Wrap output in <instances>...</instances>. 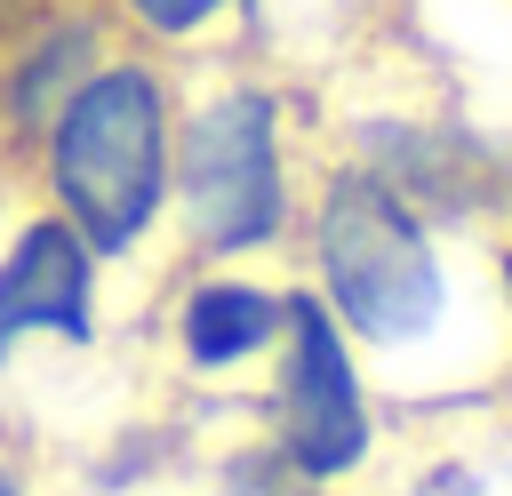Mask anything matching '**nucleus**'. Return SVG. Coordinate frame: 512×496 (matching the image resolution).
<instances>
[{
    "mask_svg": "<svg viewBox=\"0 0 512 496\" xmlns=\"http://www.w3.org/2000/svg\"><path fill=\"white\" fill-rule=\"evenodd\" d=\"M288 272L344 328L400 424L472 400H512L488 304V224L440 216L408 200L392 176L320 144Z\"/></svg>",
    "mask_w": 512,
    "mask_h": 496,
    "instance_id": "f257e3e1",
    "label": "nucleus"
},
{
    "mask_svg": "<svg viewBox=\"0 0 512 496\" xmlns=\"http://www.w3.org/2000/svg\"><path fill=\"white\" fill-rule=\"evenodd\" d=\"M312 160H320L312 80L248 48L176 64L168 264H288Z\"/></svg>",
    "mask_w": 512,
    "mask_h": 496,
    "instance_id": "f03ea898",
    "label": "nucleus"
},
{
    "mask_svg": "<svg viewBox=\"0 0 512 496\" xmlns=\"http://www.w3.org/2000/svg\"><path fill=\"white\" fill-rule=\"evenodd\" d=\"M168 160H176V64L112 40L40 120L16 176L48 216H64L104 256L112 280L144 296L152 272L168 264Z\"/></svg>",
    "mask_w": 512,
    "mask_h": 496,
    "instance_id": "7ed1b4c3",
    "label": "nucleus"
},
{
    "mask_svg": "<svg viewBox=\"0 0 512 496\" xmlns=\"http://www.w3.org/2000/svg\"><path fill=\"white\" fill-rule=\"evenodd\" d=\"M248 432V448L304 496H368L400 416L384 408V392L368 384L360 352L344 344V328L320 312V296L288 272V320L280 344L248 392V408L232 416Z\"/></svg>",
    "mask_w": 512,
    "mask_h": 496,
    "instance_id": "20e7f679",
    "label": "nucleus"
},
{
    "mask_svg": "<svg viewBox=\"0 0 512 496\" xmlns=\"http://www.w3.org/2000/svg\"><path fill=\"white\" fill-rule=\"evenodd\" d=\"M120 312L128 280H112L64 216L24 200L0 232V408H32L56 376H104L120 352Z\"/></svg>",
    "mask_w": 512,
    "mask_h": 496,
    "instance_id": "39448f33",
    "label": "nucleus"
},
{
    "mask_svg": "<svg viewBox=\"0 0 512 496\" xmlns=\"http://www.w3.org/2000/svg\"><path fill=\"white\" fill-rule=\"evenodd\" d=\"M288 320V264H160L144 304H136V336H144V368L200 408L240 416L272 344Z\"/></svg>",
    "mask_w": 512,
    "mask_h": 496,
    "instance_id": "423d86ee",
    "label": "nucleus"
},
{
    "mask_svg": "<svg viewBox=\"0 0 512 496\" xmlns=\"http://www.w3.org/2000/svg\"><path fill=\"white\" fill-rule=\"evenodd\" d=\"M112 48V24L96 0H48L0 24V152L24 160L40 120L72 96V80Z\"/></svg>",
    "mask_w": 512,
    "mask_h": 496,
    "instance_id": "0eeeda50",
    "label": "nucleus"
},
{
    "mask_svg": "<svg viewBox=\"0 0 512 496\" xmlns=\"http://www.w3.org/2000/svg\"><path fill=\"white\" fill-rule=\"evenodd\" d=\"M392 0H240V32L232 48L296 72L320 88V72H344L352 56L376 48V24H384Z\"/></svg>",
    "mask_w": 512,
    "mask_h": 496,
    "instance_id": "6e6552de",
    "label": "nucleus"
},
{
    "mask_svg": "<svg viewBox=\"0 0 512 496\" xmlns=\"http://www.w3.org/2000/svg\"><path fill=\"white\" fill-rule=\"evenodd\" d=\"M112 40L128 48H152L168 64H200L216 48H232L240 32V0H96Z\"/></svg>",
    "mask_w": 512,
    "mask_h": 496,
    "instance_id": "1a4fd4ad",
    "label": "nucleus"
},
{
    "mask_svg": "<svg viewBox=\"0 0 512 496\" xmlns=\"http://www.w3.org/2000/svg\"><path fill=\"white\" fill-rule=\"evenodd\" d=\"M416 24L440 32V72L456 64L472 88L512 80V0H408Z\"/></svg>",
    "mask_w": 512,
    "mask_h": 496,
    "instance_id": "9d476101",
    "label": "nucleus"
},
{
    "mask_svg": "<svg viewBox=\"0 0 512 496\" xmlns=\"http://www.w3.org/2000/svg\"><path fill=\"white\" fill-rule=\"evenodd\" d=\"M152 496H304V488H288V480L248 448V432H232L200 472H176V480H160Z\"/></svg>",
    "mask_w": 512,
    "mask_h": 496,
    "instance_id": "9b49d317",
    "label": "nucleus"
},
{
    "mask_svg": "<svg viewBox=\"0 0 512 496\" xmlns=\"http://www.w3.org/2000/svg\"><path fill=\"white\" fill-rule=\"evenodd\" d=\"M488 304H496V352H504V392H512V208L488 224Z\"/></svg>",
    "mask_w": 512,
    "mask_h": 496,
    "instance_id": "f8f14e48",
    "label": "nucleus"
},
{
    "mask_svg": "<svg viewBox=\"0 0 512 496\" xmlns=\"http://www.w3.org/2000/svg\"><path fill=\"white\" fill-rule=\"evenodd\" d=\"M0 496H48V480H40V464L16 432H0Z\"/></svg>",
    "mask_w": 512,
    "mask_h": 496,
    "instance_id": "ddd939ff",
    "label": "nucleus"
}]
</instances>
